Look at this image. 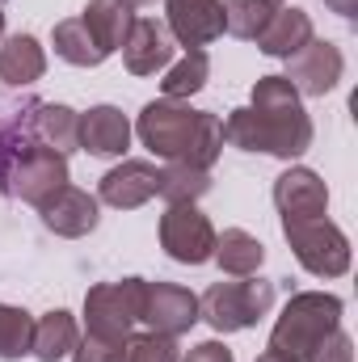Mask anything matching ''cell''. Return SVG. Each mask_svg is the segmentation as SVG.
I'll use <instances>...</instances> for the list:
<instances>
[{
  "label": "cell",
  "instance_id": "obj_31",
  "mask_svg": "<svg viewBox=\"0 0 358 362\" xmlns=\"http://www.w3.org/2000/svg\"><path fill=\"white\" fill-rule=\"evenodd\" d=\"M181 362H236V358H232V350L224 341H198L194 350H185Z\"/></svg>",
  "mask_w": 358,
  "mask_h": 362
},
{
  "label": "cell",
  "instance_id": "obj_30",
  "mask_svg": "<svg viewBox=\"0 0 358 362\" xmlns=\"http://www.w3.org/2000/svg\"><path fill=\"white\" fill-rule=\"evenodd\" d=\"M308 362H354V341H350V333L333 329V333L308 354Z\"/></svg>",
  "mask_w": 358,
  "mask_h": 362
},
{
  "label": "cell",
  "instance_id": "obj_21",
  "mask_svg": "<svg viewBox=\"0 0 358 362\" xmlns=\"http://www.w3.org/2000/svg\"><path fill=\"white\" fill-rule=\"evenodd\" d=\"M76 341H81V329H76L72 312L55 308V312H47L42 320H34L30 354H34L38 362H59V358H68V354L76 350Z\"/></svg>",
  "mask_w": 358,
  "mask_h": 362
},
{
  "label": "cell",
  "instance_id": "obj_8",
  "mask_svg": "<svg viewBox=\"0 0 358 362\" xmlns=\"http://www.w3.org/2000/svg\"><path fill=\"white\" fill-rule=\"evenodd\" d=\"M161 249L181 266H202L215 257V228L194 202H178L161 215Z\"/></svg>",
  "mask_w": 358,
  "mask_h": 362
},
{
  "label": "cell",
  "instance_id": "obj_22",
  "mask_svg": "<svg viewBox=\"0 0 358 362\" xmlns=\"http://www.w3.org/2000/svg\"><path fill=\"white\" fill-rule=\"evenodd\" d=\"M215 262H219V270L232 274V278H249V274L262 270L266 245L258 236H249L245 228H228L224 236H215Z\"/></svg>",
  "mask_w": 358,
  "mask_h": 362
},
{
  "label": "cell",
  "instance_id": "obj_20",
  "mask_svg": "<svg viewBox=\"0 0 358 362\" xmlns=\"http://www.w3.org/2000/svg\"><path fill=\"white\" fill-rule=\"evenodd\" d=\"M47 72V51L34 34H13L0 42V81L4 85H34Z\"/></svg>",
  "mask_w": 358,
  "mask_h": 362
},
{
  "label": "cell",
  "instance_id": "obj_23",
  "mask_svg": "<svg viewBox=\"0 0 358 362\" xmlns=\"http://www.w3.org/2000/svg\"><path fill=\"white\" fill-rule=\"evenodd\" d=\"M51 42H55V55H59V59H68L72 68H97V64L105 59V51L93 42L89 25H85L81 17L59 21V25H55V34H51Z\"/></svg>",
  "mask_w": 358,
  "mask_h": 362
},
{
  "label": "cell",
  "instance_id": "obj_11",
  "mask_svg": "<svg viewBox=\"0 0 358 362\" xmlns=\"http://www.w3.org/2000/svg\"><path fill=\"white\" fill-rule=\"evenodd\" d=\"M165 30L185 51H202L224 34V4L219 0H165Z\"/></svg>",
  "mask_w": 358,
  "mask_h": 362
},
{
  "label": "cell",
  "instance_id": "obj_18",
  "mask_svg": "<svg viewBox=\"0 0 358 362\" xmlns=\"http://www.w3.org/2000/svg\"><path fill=\"white\" fill-rule=\"evenodd\" d=\"M76 127H81V114L68 110V105H55V101L34 105V114L25 118V131H30L42 148H51V152H59V156H68L72 148H81V144H76Z\"/></svg>",
  "mask_w": 358,
  "mask_h": 362
},
{
  "label": "cell",
  "instance_id": "obj_19",
  "mask_svg": "<svg viewBox=\"0 0 358 362\" xmlns=\"http://www.w3.org/2000/svg\"><path fill=\"white\" fill-rule=\"evenodd\" d=\"M81 21L89 25L93 42H97L105 55H114V51H122V42H127V34H131L135 13H131V4H122V0H89L85 13H81Z\"/></svg>",
  "mask_w": 358,
  "mask_h": 362
},
{
  "label": "cell",
  "instance_id": "obj_26",
  "mask_svg": "<svg viewBox=\"0 0 358 362\" xmlns=\"http://www.w3.org/2000/svg\"><path fill=\"white\" fill-rule=\"evenodd\" d=\"M270 13H274L270 0H224V30L232 38H249L253 42L266 30Z\"/></svg>",
  "mask_w": 358,
  "mask_h": 362
},
{
  "label": "cell",
  "instance_id": "obj_5",
  "mask_svg": "<svg viewBox=\"0 0 358 362\" xmlns=\"http://www.w3.org/2000/svg\"><path fill=\"white\" fill-rule=\"evenodd\" d=\"M198 127H202V110H190L181 101H148L139 110V122H135V135L144 139V148L161 160H185L194 139H198Z\"/></svg>",
  "mask_w": 358,
  "mask_h": 362
},
{
  "label": "cell",
  "instance_id": "obj_28",
  "mask_svg": "<svg viewBox=\"0 0 358 362\" xmlns=\"http://www.w3.org/2000/svg\"><path fill=\"white\" fill-rule=\"evenodd\" d=\"M122 362H181L178 337L165 333H144V337H127Z\"/></svg>",
  "mask_w": 358,
  "mask_h": 362
},
{
  "label": "cell",
  "instance_id": "obj_24",
  "mask_svg": "<svg viewBox=\"0 0 358 362\" xmlns=\"http://www.w3.org/2000/svg\"><path fill=\"white\" fill-rule=\"evenodd\" d=\"M207 76H211V59H207V51H185L178 64H169V68H165L161 93H165L169 101L194 97V93L207 85Z\"/></svg>",
  "mask_w": 358,
  "mask_h": 362
},
{
  "label": "cell",
  "instance_id": "obj_14",
  "mask_svg": "<svg viewBox=\"0 0 358 362\" xmlns=\"http://www.w3.org/2000/svg\"><path fill=\"white\" fill-rule=\"evenodd\" d=\"M274 206H278L282 223L329 215V185L316 177L312 169H287L282 177L274 181Z\"/></svg>",
  "mask_w": 358,
  "mask_h": 362
},
{
  "label": "cell",
  "instance_id": "obj_33",
  "mask_svg": "<svg viewBox=\"0 0 358 362\" xmlns=\"http://www.w3.org/2000/svg\"><path fill=\"white\" fill-rule=\"evenodd\" d=\"M258 362H291V358H282V354H274V350H266V354H262Z\"/></svg>",
  "mask_w": 358,
  "mask_h": 362
},
{
  "label": "cell",
  "instance_id": "obj_29",
  "mask_svg": "<svg viewBox=\"0 0 358 362\" xmlns=\"http://www.w3.org/2000/svg\"><path fill=\"white\" fill-rule=\"evenodd\" d=\"M122 346H127V341H105V337L85 333L68 358H72V362H122Z\"/></svg>",
  "mask_w": 358,
  "mask_h": 362
},
{
  "label": "cell",
  "instance_id": "obj_15",
  "mask_svg": "<svg viewBox=\"0 0 358 362\" xmlns=\"http://www.w3.org/2000/svg\"><path fill=\"white\" fill-rule=\"evenodd\" d=\"M38 215H42V223L55 232V236H68V240H81V236H89L93 228H97V198H93L89 189H76V185H64V189H55L42 206H38Z\"/></svg>",
  "mask_w": 358,
  "mask_h": 362
},
{
  "label": "cell",
  "instance_id": "obj_7",
  "mask_svg": "<svg viewBox=\"0 0 358 362\" xmlns=\"http://www.w3.org/2000/svg\"><path fill=\"white\" fill-rule=\"evenodd\" d=\"M282 232H287L291 253L299 257V266L308 274H316V278H342V274L350 270V240H346V232L333 219H325V215H316V219H291V223H282Z\"/></svg>",
  "mask_w": 358,
  "mask_h": 362
},
{
  "label": "cell",
  "instance_id": "obj_34",
  "mask_svg": "<svg viewBox=\"0 0 358 362\" xmlns=\"http://www.w3.org/2000/svg\"><path fill=\"white\" fill-rule=\"evenodd\" d=\"M122 4H131V8H135V4H156V0H122Z\"/></svg>",
  "mask_w": 358,
  "mask_h": 362
},
{
  "label": "cell",
  "instance_id": "obj_13",
  "mask_svg": "<svg viewBox=\"0 0 358 362\" xmlns=\"http://www.w3.org/2000/svg\"><path fill=\"white\" fill-rule=\"evenodd\" d=\"M173 34L156 17H135L127 42H122V64L131 76H156L173 64Z\"/></svg>",
  "mask_w": 358,
  "mask_h": 362
},
{
  "label": "cell",
  "instance_id": "obj_1",
  "mask_svg": "<svg viewBox=\"0 0 358 362\" xmlns=\"http://www.w3.org/2000/svg\"><path fill=\"white\" fill-rule=\"evenodd\" d=\"M224 144L282 160L304 156L312 148V118L304 110V97L287 76H262L253 85V101L224 118Z\"/></svg>",
  "mask_w": 358,
  "mask_h": 362
},
{
  "label": "cell",
  "instance_id": "obj_2",
  "mask_svg": "<svg viewBox=\"0 0 358 362\" xmlns=\"http://www.w3.org/2000/svg\"><path fill=\"white\" fill-rule=\"evenodd\" d=\"M68 185V156L42 148L30 131H13L0 139V189L42 206L55 189Z\"/></svg>",
  "mask_w": 358,
  "mask_h": 362
},
{
  "label": "cell",
  "instance_id": "obj_16",
  "mask_svg": "<svg viewBox=\"0 0 358 362\" xmlns=\"http://www.w3.org/2000/svg\"><path fill=\"white\" fill-rule=\"evenodd\" d=\"M76 144L89 152V156H101V160H114L131 148V122L122 110L114 105H93L89 114H81V127H76Z\"/></svg>",
  "mask_w": 358,
  "mask_h": 362
},
{
  "label": "cell",
  "instance_id": "obj_10",
  "mask_svg": "<svg viewBox=\"0 0 358 362\" xmlns=\"http://www.w3.org/2000/svg\"><path fill=\"white\" fill-rule=\"evenodd\" d=\"M342 72H346V59H342V51H337L333 42H325V38L304 42V47L287 59V81L295 85L299 97H325V93H333L337 81H342Z\"/></svg>",
  "mask_w": 358,
  "mask_h": 362
},
{
  "label": "cell",
  "instance_id": "obj_32",
  "mask_svg": "<svg viewBox=\"0 0 358 362\" xmlns=\"http://www.w3.org/2000/svg\"><path fill=\"white\" fill-rule=\"evenodd\" d=\"M325 4H329L337 17H354L358 13V0H325Z\"/></svg>",
  "mask_w": 358,
  "mask_h": 362
},
{
  "label": "cell",
  "instance_id": "obj_9",
  "mask_svg": "<svg viewBox=\"0 0 358 362\" xmlns=\"http://www.w3.org/2000/svg\"><path fill=\"white\" fill-rule=\"evenodd\" d=\"M139 320L148 325V333L181 337V333H190L198 325V295H190L178 282H144Z\"/></svg>",
  "mask_w": 358,
  "mask_h": 362
},
{
  "label": "cell",
  "instance_id": "obj_4",
  "mask_svg": "<svg viewBox=\"0 0 358 362\" xmlns=\"http://www.w3.org/2000/svg\"><path fill=\"white\" fill-rule=\"evenodd\" d=\"M274 308V282L249 274L245 282H215L198 299V320H207L215 333H241L253 329Z\"/></svg>",
  "mask_w": 358,
  "mask_h": 362
},
{
  "label": "cell",
  "instance_id": "obj_27",
  "mask_svg": "<svg viewBox=\"0 0 358 362\" xmlns=\"http://www.w3.org/2000/svg\"><path fill=\"white\" fill-rule=\"evenodd\" d=\"M34 341V316L25 308L0 303V358H25Z\"/></svg>",
  "mask_w": 358,
  "mask_h": 362
},
{
  "label": "cell",
  "instance_id": "obj_3",
  "mask_svg": "<svg viewBox=\"0 0 358 362\" xmlns=\"http://www.w3.org/2000/svg\"><path fill=\"white\" fill-rule=\"evenodd\" d=\"M333 329H342V299L325 295V291H299V295L287 299L282 316L274 320L266 350H274V354H282L291 362H308V354Z\"/></svg>",
  "mask_w": 358,
  "mask_h": 362
},
{
  "label": "cell",
  "instance_id": "obj_17",
  "mask_svg": "<svg viewBox=\"0 0 358 362\" xmlns=\"http://www.w3.org/2000/svg\"><path fill=\"white\" fill-rule=\"evenodd\" d=\"M270 59H291L304 42H312V17L304 8H274L266 30L253 38Z\"/></svg>",
  "mask_w": 358,
  "mask_h": 362
},
{
  "label": "cell",
  "instance_id": "obj_6",
  "mask_svg": "<svg viewBox=\"0 0 358 362\" xmlns=\"http://www.w3.org/2000/svg\"><path fill=\"white\" fill-rule=\"evenodd\" d=\"M144 312V278L97 282L85 295V333L105 341H127Z\"/></svg>",
  "mask_w": 358,
  "mask_h": 362
},
{
  "label": "cell",
  "instance_id": "obj_35",
  "mask_svg": "<svg viewBox=\"0 0 358 362\" xmlns=\"http://www.w3.org/2000/svg\"><path fill=\"white\" fill-rule=\"evenodd\" d=\"M0 42H4V13H0Z\"/></svg>",
  "mask_w": 358,
  "mask_h": 362
},
{
  "label": "cell",
  "instance_id": "obj_12",
  "mask_svg": "<svg viewBox=\"0 0 358 362\" xmlns=\"http://www.w3.org/2000/svg\"><path fill=\"white\" fill-rule=\"evenodd\" d=\"M156 194H161V169L148 165V160H122L97 185V198L114 211H139Z\"/></svg>",
  "mask_w": 358,
  "mask_h": 362
},
{
  "label": "cell",
  "instance_id": "obj_25",
  "mask_svg": "<svg viewBox=\"0 0 358 362\" xmlns=\"http://www.w3.org/2000/svg\"><path fill=\"white\" fill-rule=\"evenodd\" d=\"M211 189V173L194 169L185 160H169V169H161V198H169V206L178 202H198Z\"/></svg>",
  "mask_w": 358,
  "mask_h": 362
},
{
  "label": "cell",
  "instance_id": "obj_36",
  "mask_svg": "<svg viewBox=\"0 0 358 362\" xmlns=\"http://www.w3.org/2000/svg\"><path fill=\"white\" fill-rule=\"evenodd\" d=\"M270 4H274V8H278V4H282V0H270Z\"/></svg>",
  "mask_w": 358,
  "mask_h": 362
}]
</instances>
